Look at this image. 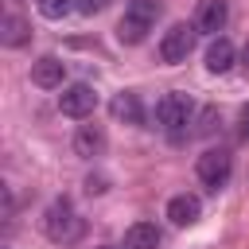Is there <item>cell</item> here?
<instances>
[{
	"mask_svg": "<svg viewBox=\"0 0 249 249\" xmlns=\"http://www.w3.org/2000/svg\"><path fill=\"white\" fill-rule=\"evenodd\" d=\"M82 230H86V222H82V214L74 210L70 198H54V202L43 210V233H47L54 245H74V241L82 237Z\"/></svg>",
	"mask_w": 249,
	"mask_h": 249,
	"instance_id": "obj_1",
	"label": "cell"
},
{
	"mask_svg": "<svg viewBox=\"0 0 249 249\" xmlns=\"http://www.w3.org/2000/svg\"><path fill=\"white\" fill-rule=\"evenodd\" d=\"M156 121H160V128H163L171 140H183L187 124H195V101H191L187 93L171 89V93H163V97L156 101Z\"/></svg>",
	"mask_w": 249,
	"mask_h": 249,
	"instance_id": "obj_2",
	"label": "cell"
},
{
	"mask_svg": "<svg viewBox=\"0 0 249 249\" xmlns=\"http://www.w3.org/2000/svg\"><path fill=\"white\" fill-rule=\"evenodd\" d=\"M195 39H198V27H195V23H171V27L163 31V39H160V58H163L167 66L187 62V54L195 51Z\"/></svg>",
	"mask_w": 249,
	"mask_h": 249,
	"instance_id": "obj_3",
	"label": "cell"
},
{
	"mask_svg": "<svg viewBox=\"0 0 249 249\" xmlns=\"http://www.w3.org/2000/svg\"><path fill=\"white\" fill-rule=\"evenodd\" d=\"M230 171H233V156H230V148H206V152L198 156V163H195V175H198L210 191L226 187Z\"/></svg>",
	"mask_w": 249,
	"mask_h": 249,
	"instance_id": "obj_4",
	"label": "cell"
},
{
	"mask_svg": "<svg viewBox=\"0 0 249 249\" xmlns=\"http://www.w3.org/2000/svg\"><path fill=\"white\" fill-rule=\"evenodd\" d=\"M58 109H62V117L82 121V117H89V113L97 109V89H93L89 82H74V86H66V89L58 93Z\"/></svg>",
	"mask_w": 249,
	"mask_h": 249,
	"instance_id": "obj_5",
	"label": "cell"
},
{
	"mask_svg": "<svg viewBox=\"0 0 249 249\" xmlns=\"http://www.w3.org/2000/svg\"><path fill=\"white\" fill-rule=\"evenodd\" d=\"M226 19H230V4L226 0H198V8H195L198 35H218L226 27Z\"/></svg>",
	"mask_w": 249,
	"mask_h": 249,
	"instance_id": "obj_6",
	"label": "cell"
},
{
	"mask_svg": "<svg viewBox=\"0 0 249 249\" xmlns=\"http://www.w3.org/2000/svg\"><path fill=\"white\" fill-rule=\"evenodd\" d=\"M62 78H66V62H62V58L43 54V58L31 62V82H35V86H43V89H58Z\"/></svg>",
	"mask_w": 249,
	"mask_h": 249,
	"instance_id": "obj_7",
	"label": "cell"
},
{
	"mask_svg": "<svg viewBox=\"0 0 249 249\" xmlns=\"http://www.w3.org/2000/svg\"><path fill=\"white\" fill-rule=\"evenodd\" d=\"M198 214H202V202H198V195H171L167 198V218H171V226H195L198 222Z\"/></svg>",
	"mask_w": 249,
	"mask_h": 249,
	"instance_id": "obj_8",
	"label": "cell"
},
{
	"mask_svg": "<svg viewBox=\"0 0 249 249\" xmlns=\"http://www.w3.org/2000/svg\"><path fill=\"white\" fill-rule=\"evenodd\" d=\"M101 152H105V128L101 124H78V132H74V156L93 160Z\"/></svg>",
	"mask_w": 249,
	"mask_h": 249,
	"instance_id": "obj_9",
	"label": "cell"
},
{
	"mask_svg": "<svg viewBox=\"0 0 249 249\" xmlns=\"http://www.w3.org/2000/svg\"><path fill=\"white\" fill-rule=\"evenodd\" d=\"M233 58H237L233 43H230L226 35H214L210 47H206V70H210V74H226V70L233 66Z\"/></svg>",
	"mask_w": 249,
	"mask_h": 249,
	"instance_id": "obj_10",
	"label": "cell"
},
{
	"mask_svg": "<svg viewBox=\"0 0 249 249\" xmlns=\"http://www.w3.org/2000/svg\"><path fill=\"white\" fill-rule=\"evenodd\" d=\"M109 113L117 117V121H124V124H140L144 121V109H140V97L132 93V89H121L113 101H109Z\"/></svg>",
	"mask_w": 249,
	"mask_h": 249,
	"instance_id": "obj_11",
	"label": "cell"
},
{
	"mask_svg": "<svg viewBox=\"0 0 249 249\" xmlns=\"http://www.w3.org/2000/svg\"><path fill=\"white\" fill-rule=\"evenodd\" d=\"M27 39H31L27 19H23V16H16V12H8V16L0 19V43H4V47H23Z\"/></svg>",
	"mask_w": 249,
	"mask_h": 249,
	"instance_id": "obj_12",
	"label": "cell"
},
{
	"mask_svg": "<svg viewBox=\"0 0 249 249\" xmlns=\"http://www.w3.org/2000/svg\"><path fill=\"white\" fill-rule=\"evenodd\" d=\"M156 245H160L156 222H132L124 230V249H156Z\"/></svg>",
	"mask_w": 249,
	"mask_h": 249,
	"instance_id": "obj_13",
	"label": "cell"
},
{
	"mask_svg": "<svg viewBox=\"0 0 249 249\" xmlns=\"http://www.w3.org/2000/svg\"><path fill=\"white\" fill-rule=\"evenodd\" d=\"M160 12H163L160 0H128V8H124V16L136 19V23H144V27H152L160 19Z\"/></svg>",
	"mask_w": 249,
	"mask_h": 249,
	"instance_id": "obj_14",
	"label": "cell"
},
{
	"mask_svg": "<svg viewBox=\"0 0 249 249\" xmlns=\"http://www.w3.org/2000/svg\"><path fill=\"white\" fill-rule=\"evenodd\" d=\"M35 8H39L43 19H62L78 8V0H35Z\"/></svg>",
	"mask_w": 249,
	"mask_h": 249,
	"instance_id": "obj_15",
	"label": "cell"
},
{
	"mask_svg": "<svg viewBox=\"0 0 249 249\" xmlns=\"http://www.w3.org/2000/svg\"><path fill=\"white\" fill-rule=\"evenodd\" d=\"M144 35H148V27L144 23H136V19H128V16H121V23H117V39L121 43H144Z\"/></svg>",
	"mask_w": 249,
	"mask_h": 249,
	"instance_id": "obj_16",
	"label": "cell"
},
{
	"mask_svg": "<svg viewBox=\"0 0 249 249\" xmlns=\"http://www.w3.org/2000/svg\"><path fill=\"white\" fill-rule=\"evenodd\" d=\"M218 128V109H202L198 113V136H210Z\"/></svg>",
	"mask_w": 249,
	"mask_h": 249,
	"instance_id": "obj_17",
	"label": "cell"
},
{
	"mask_svg": "<svg viewBox=\"0 0 249 249\" xmlns=\"http://www.w3.org/2000/svg\"><path fill=\"white\" fill-rule=\"evenodd\" d=\"M237 140H249V105L237 113Z\"/></svg>",
	"mask_w": 249,
	"mask_h": 249,
	"instance_id": "obj_18",
	"label": "cell"
},
{
	"mask_svg": "<svg viewBox=\"0 0 249 249\" xmlns=\"http://www.w3.org/2000/svg\"><path fill=\"white\" fill-rule=\"evenodd\" d=\"M109 0H78V12H86V16H93V12H101Z\"/></svg>",
	"mask_w": 249,
	"mask_h": 249,
	"instance_id": "obj_19",
	"label": "cell"
},
{
	"mask_svg": "<svg viewBox=\"0 0 249 249\" xmlns=\"http://www.w3.org/2000/svg\"><path fill=\"white\" fill-rule=\"evenodd\" d=\"M97 249H113V245H97Z\"/></svg>",
	"mask_w": 249,
	"mask_h": 249,
	"instance_id": "obj_20",
	"label": "cell"
},
{
	"mask_svg": "<svg viewBox=\"0 0 249 249\" xmlns=\"http://www.w3.org/2000/svg\"><path fill=\"white\" fill-rule=\"evenodd\" d=\"M245 62H249V47H245Z\"/></svg>",
	"mask_w": 249,
	"mask_h": 249,
	"instance_id": "obj_21",
	"label": "cell"
}]
</instances>
